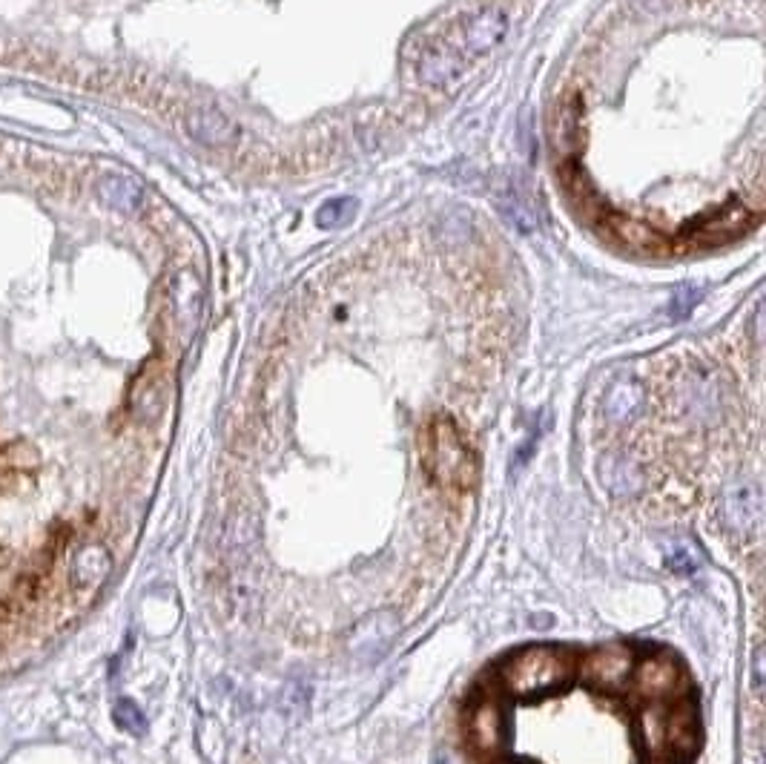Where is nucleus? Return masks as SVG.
<instances>
[{
  "mask_svg": "<svg viewBox=\"0 0 766 764\" xmlns=\"http://www.w3.org/2000/svg\"><path fill=\"white\" fill-rule=\"evenodd\" d=\"M574 670V655L563 647H526L500 667V687L508 696H543L563 687Z\"/></svg>",
  "mask_w": 766,
  "mask_h": 764,
  "instance_id": "1",
  "label": "nucleus"
},
{
  "mask_svg": "<svg viewBox=\"0 0 766 764\" xmlns=\"http://www.w3.org/2000/svg\"><path fill=\"white\" fill-rule=\"evenodd\" d=\"M657 764H669V762H657Z\"/></svg>",
  "mask_w": 766,
  "mask_h": 764,
  "instance_id": "23",
  "label": "nucleus"
},
{
  "mask_svg": "<svg viewBox=\"0 0 766 764\" xmlns=\"http://www.w3.org/2000/svg\"><path fill=\"white\" fill-rule=\"evenodd\" d=\"M465 72V61L451 49V46H431L419 58V78L428 87H448Z\"/></svg>",
  "mask_w": 766,
  "mask_h": 764,
  "instance_id": "9",
  "label": "nucleus"
},
{
  "mask_svg": "<svg viewBox=\"0 0 766 764\" xmlns=\"http://www.w3.org/2000/svg\"><path fill=\"white\" fill-rule=\"evenodd\" d=\"M635 661V652L623 644L597 647L580 661V675L600 693H623L632 684Z\"/></svg>",
  "mask_w": 766,
  "mask_h": 764,
  "instance_id": "5",
  "label": "nucleus"
},
{
  "mask_svg": "<svg viewBox=\"0 0 766 764\" xmlns=\"http://www.w3.org/2000/svg\"><path fill=\"white\" fill-rule=\"evenodd\" d=\"M701 747V724L692 698L683 696L666 710V756L678 764H689Z\"/></svg>",
  "mask_w": 766,
  "mask_h": 764,
  "instance_id": "6",
  "label": "nucleus"
},
{
  "mask_svg": "<svg viewBox=\"0 0 766 764\" xmlns=\"http://www.w3.org/2000/svg\"><path fill=\"white\" fill-rule=\"evenodd\" d=\"M187 127H190V133H193L196 141L210 144V147H224V144H230L236 138L233 121L216 113V110H198V113L190 115Z\"/></svg>",
  "mask_w": 766,
  "mask_h": 764,
  "instance_id": "12",
  "label": "nucleus"
},
{
  "mask_svg": "<svg viewBox=\"0 0 766 764\" xmlns=\"http://www.w3.org/2000/svg\"><path fill=\"white\" fill-rule=\"evenodd\" d=\"M112 719H115V724H118L124 733H130V736H144V733H147V716H144V710H141L132 698H118V701H115Z\"/></svg>",
  "mask_w": 766,
  "mask_h": 764,
  "instance_id": "15",
  "label": "nucleus"
},
{
  "mask_svg": "<svg viewBox=\"0 0 766 764\" xmlns=\"http://www.w3.org/2000/svg\"><path fill=\"white\" fill-rule=\"evenodd\" d=\"M505 736H508V710L497 696H482L465 716V739L471 742L477 756L500 759Z\"/></svg>",
  "mask_w": 766,
  "mask_h": 764,
  "instance_id": "4",
  "label": "nucleus"
},
{
  "mask_svg": "<svg viewBox=\"0 0 766 764\" xmlns=\"http://www.w3.org/2000/svg\"><path fill=\"white\" fill-rule=\"evenodd\" d=\"M132 411L141 420H155L164 411V382L155 374H144L141 380L135 382L132 391Z\"/></svg>",
  "mask_w": 766,
  "mask_h": 764,
  "instance_id": "14",
  "label": "nucleus"
},
{
  "mask_svg": "<svg viewBox=\"0 0 766 764\" xmlns=\"http://www.w3.org/2000/svg\"><path fill=\"white\" fill-rule=\"evenodd\" d=\"M698 302V291H692V288H683V291L675 296V302H672V314L683 316L689 314V308Z\"/></svg>",
  "mask_w": 766,
  "mask_h": 764,
  "instance_id": "19",
  "label": "nucleus"
},
{
  "mask_svg": "<svg viewBox=\"0 0 766 764\" xmlns=\"http://www.w3.org/2000/svg\"><path fill=\"white\" fill-rule=\"evenodd\" d=\"M282 710H287L293 719H302L307 713V687L305 684H290L282 698Z\"/></svg>",
  "mask_w": 766,
  "mask_h": 764,
  "instance_id": "18",
  "label": "nucleus"
},
{
  "mask_svg": "<svg viewBox=\"0 0 766 764\" xmlns=\"http://www.w3.org/2000/svg\"><path fill=\"white\" fill-rule=\"evenodd\" d=\"M629 687L646 701L672 704V701H678L689 693V678L672 655L655 652V655H646V658L635 661Z\"/></svg>",
  "mask_w": 766,
  "mask_h": 764,
  "instance_id": "3",
  "label": "nucleus"
},
{
  "mask_svg": "<svg viewBox=\"0 0 766 764\" xmlns=\"http://www.w3.org/2000/svg\"><path fill=\"white\" fill-rule=\"evenodd\" d=\"M508 35V15L500 9H482L477 18L465 26V44L471 52H488L503 44Z\"/></svg>",
  "mask_w": 766,
  "mask_h": 764,
  "instance_id": "11",
  "label": "nucleus"
},
{
  "mask_svg": "<svg viewBox=\"0 0 766 764\" xmlns=\"http://www.w3.org/2000/svg\"><path fill=\"white\" fill-rule=\"evenodd\" d=\"M98 199L110 210H118L124 216H135L144 207V187L141 181L132 179L127 173H107L98 181Z\"/></svg>",
  "mask_w": 766,
  "mask_h": 764,
  "instance_id": "8",
  "label": "nucleus"
},
{
  "mask_svg": "<svg viewBox=\"0 0 766 764\" xmlns=\"http://www.w3.org/2000/svg\"><path fill=\"white\" fill-rule=\"evenodd\" d=\"M112 569L110 552L101 543H84L69 563V578L78 589H95L107 581Z\"/></svg>",
  "mask_w": 766,
  "mask_h": 764,
  "instance_id": "7",
  "label": "nucleus"
},
{
  "mask_svg": "<svg viewBox=\"0 0 766 764\" xmlns=\"http://www.w3.org/2000/svg\"><path fill=\"white\" fill-rule=\"evenodd\" d=\"M353 213H356V202L353 199H339V202L325 204L319 210L316 222H319V227H342L351 222Z\"/></svg>",
  "mask_w": 766,
  "mask_h": 764,
  "instance_id": "17",
  "label": "nucleus"
},
{
  "mask_svg": "<svg viewBox=\"0 0 766 764\" xmlns=\"http://www.w3.org/2000/svg\"><path fill=\"white\" fill-rule=\"evenodd\" d=\"M761 687H764V652L758 650L755 652V690L761 693Z\"/></svg>",
  "mask_w": 766,
  "mask_h": 764,
  "instance_id": "20",
  "label": "nucleus"
},
{
  "mask_svg": "<svg viewBox=\"0 0 766 764\" xmlns=\"http://www.w3.org/2000/svg\"><path fill=\"white\" fill-rule=\"evenodd\" d=\"M723 227H738V230H741L744 222H732V225H729V222H723ZM706 230H721V225H712V227H706Z\"/></svg>",
  "mask_w": 766,
  "mask_h": 764,
  "instance_id": "21",
  "label": "nucleus"
},
{
  "mask_svg": "<svg viewBox=\"0 0 766 764\" xmlns=\"http://www.w3.org/2000/svg\"><path fill=\"white\" fill-rule=\"evenodd\" d=\"M428 469L434 472L439 483L451 489H471L477 480V466L474 454L468 451L462 440L460 428L454 426L448 417H437L428 428Z\"/></svg>",
  "mask_w": 766,
  "mask_h": 764,
  "instance_id": "2",
  "label": "nucleus"
},
{
  "mask_svg": "<svg viewBox=\"0 0 766 764\" xmlns=\"http://www.w3.org/2000/svg\"><path fill=\"white\" fill-rule=\"evenodd\" d=\"M663 558H666V566L675 572V575H692L698 566H701V558H698V552L689 546V543H683V540H675V543H669L666 549H663Z\"/></svg>",
  "mask_w": 766,
  "mask_h": 764,
  "instance_id": "16",
  "label": "nucleus"
},
{
  "mask_svg": "<svg viewBox=\"0 0 766 764\" xmlns=\"http://www.w3.org/2000/svg\"><path fill=\"white\" fill-rule=\"evenodd\" d=\"M643 405V388L635 380H617L609 388L606 397V414L612 417L614 423H626L632 420Z\"/></svg>",
  "mask_w": 766,
  "mask_h": 764,
  "instance_id": "13",
  "label": "nucleus"
},
{
  "mask_svg": "<svg viewBox=\"0 0 766 764\" xmlns=\"http://www.w3.org/2000/svg\"><path fill=\"white\" fill-rule=\"evenodd\" d=\"M437 764H451V762H448V759H442V756H439V759H437Z\"/></svg>",
  "mask_w": 766,
  "mask_h": 764,
  "instance_id": "22",
  "label": "nucleus"
},
{
  "mask_svg": "<svg viewBox=\"0 0 766 764\" xmlns=\"http://www.w3.org/2000/svg\"><path fill=\"white\" fill-rule=\"evenodd\" d=\"M723 517H726V526L732 532L749 535L761 520V497H758V492L746 489V486L732 489L723 500Z\"/></svg>",
  "mask_w": 766,
  "mask_h": 764,
  "instance_id": "10",
  "label": "nucleus"
}]
</instances>
